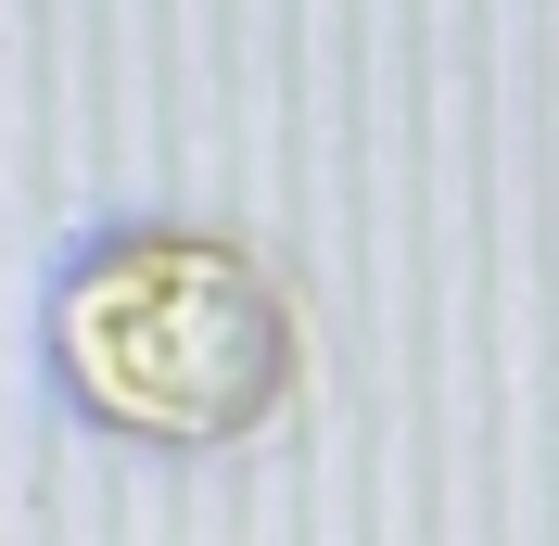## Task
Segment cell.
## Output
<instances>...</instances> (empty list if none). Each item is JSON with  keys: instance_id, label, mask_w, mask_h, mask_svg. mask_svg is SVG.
<instances>
[{"instance_id": "6da1fadb", "label": "cell", "mask_w": 559, "mask_h": 546, "mask_svg": "<svg viewBox=\"0 0 559 546\" xmlns=\"http://www.w3.org/2000/svg\"><path fill=\"white\" fill-rule=\"evenodd\" d=\"M64 369L103 419L153 444H229L280 407L293 331L229 241H115L64 293Z\"/></svg>"}]
</instances>
